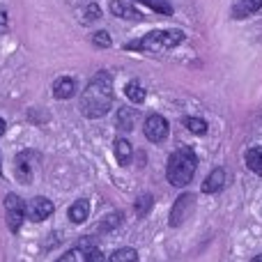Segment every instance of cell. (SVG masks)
Here are the masks:
<instances>
[{
  "label": "cell",
  "instance_id": "1",
  "mask_svg": "<svg viewBox=\"0 0 262 262\" xmlns=\"http://www.w3.org/2000/svg\"><path fill=\"white\" fill-rule=\"evenodd\" d=\"M113 106V78L108 72H99L92 76L81 95V113L90 120L104 118Z\"/></svg>",
  "mask_w": 262,
  "mask_h": 262
},
{
  "label": "cell",
  "instance_id": "2",
  "mask_svg": "<svg viewBox=\"0 0 262 262\" xmlns=\"http://www.w3.org/2000/svg\"><path fill=\"white\" fill-rule=\"evenodd\" d=\"M195 168H198V157H195V152L191 147H180L168 159L166 177L172 186H186L193 180Z\"/></svg>",
  "mask_w": 262,
  "mask_h": 262
},
{
  "label": "cell",
  "instance_id": "3",
  "mask_svg": "<svg viewBox=\"0 0 262 262\" xmlns=\"http://www.w3.org/2000/svg\"><path fill=\"white\" fill-rule=\"evenodd\" d=\"M184 41V32L177 28H168V30H152L138 41H131L124 49L129 51H145V53H161V51H170Z\"/></svg>",
  "mask_w": 262,
  "mask_h": 262
},
{
  "label": "cell",
  "instance_id": "4",
  "mask_svg": "<svg viewBox=\"0 0 262 262\" xmlns=\"http://www.w3.org/2000/svg\"><path fill=\"white\" fill-rule=\"evenodd\" d=\"M23 219H26V203L21 195L9 193L5 198V221H7L9 230L18 232V228L23 226Z\"/></svg>",
  "mask_w": 262,
  "mask_h": 262
},
{
  "label": "cell",
  "instance_id": "5",
  "mask_svg": "<svg viewBox=\"0 0 262 262\" xmlns=\"http://www.w3.org/2000/svg\"><path fill=\"white\" fill-rule=\"evenodd\" d=\"M143 131H145V138H147L149 143H163V140L168 138L170 127H168V120L163 118V115L152 113V115H147V120H145Z\"/></svg>",
  "mask_w": 262,
  "mask_h": 262
},
{
  "label": "cell",
  "instance_id": "6",
  "mask_svg": "<svg viewBox=\"0 0 262 262\" xmlns=\"http://www.w3.org/2000/svg\"><path fill=\"white\" fill-rule=\"evenodd\" d=\"M193 203H195V198L191 193H182L180 198L175 200V205H172V209H170V216H168V221H170L172 228H180L182 223L191 216V212H193Z\"/></svg>",
  "mask_w": 262,
  "mask_h": 262
},
{
  "label": "cell",
  "instance_id": "7",
  "mask_svg": "<svg viewBox=\"0 0 262 262\" xmlns=\"http://www.w3.org/2000/svg\"><path fill=\"white\" fill-rule=\"evenodd\" d=\"M14 170H16V180L28 184L32 180V172H35V152L32 149L18 152L16 159H14Z\"/></svg>",
  "mask_w": 262,
  "mask_h": 262
},
{
  "label": "cell",
  "instance_id": "8",
  "mask_svg": "<svg viewBox=\"0 0 262 262\" xmlns=\"http://www.w3.org/2000/svg\"><path fill=\"white\" fill-rule=\"evenodd\" d=\"M53 203L44 195H37V198L30 200V205H26V216L30 219L32 223H39V221H46V219L53 214Z\"/></svg>",
  "mask_w": 262,
  "mask_h": 262
},
{
  "label": "cell",
  "instance_id": "9",
  "mask_svg": "<svg viewBox=\"0 0 262 262\" xmlns=\"http://www.w3.org/2000/svg\"><path fill=\"white\" fill-rule=\"evenodd\" d=\"M111 12H113V16L127 18V21H140L143 18V14L127 0H111Z\"/></svg>",
  "mask_w": 262,
  "mask_h": 262
},
{
  "label": "cell",
  "instance_id": "10",
  "mask_svg": "<svg viewBox=\"0 0 262 262\" xmlns=\"http://www.w3.org/2000/svg\"><path fill=\"white\" fill-rule=\"evenodd\" d=\"M228 175L223 168H214L212 172L207 175V180L203 182V193H219L221 189H226Z\"/></svg>",
  "mask_w": 262,
  "mask_h": 262
},
{
  "label": "cell",
  "instance_id": "11",
  "mask_svg": "<svg viewBox=\"0 0 262 262\" xmlns=\"http://www.w3.org/2000/svg\"><path fill=\"white\" fill-rule=\"evenodd\" d=\"M262 9V0H235L232 3V16L235 18H246L251 14L260 12Z\"/></svg>",
  "mask_w": 262,
  "mask_h": 262
},
{
  "label": "cell",
  "instance_id": "12",
  "mask_svg": "<svg viewBox=\"0 0 262 262\" xmlns=\"http://www.w3.org/2000/svg\"><path fill=\"white\" fill-rule=\"evenodd\" d=\"M74 92H76V81L72 76H60L53 83V95L58 99H69V97H74Z\"/></svg>",
  "mask_w": 262,
  "mask_h": 262
},
{
  "label": "cell",
  "instance_id": "13",
  "mask_svg": "<svg viewBox=\"0 0 262 262\" xmlns=\"http://www.w3.org/2000/svg\"><path fill=\"white\" fill-rule=\"evenodd\" d=\"M113 149H115V159H118V163L120 166H129L131 163V157H134V147H131V143L127 138H118L115 140V145H113Z\"/></svg>",
  "mask_w": 262,
  "mask_h": 262
},
{
  "label": "cell",
  "instance_id": "14",
  "mask_svg": "<svg viewBox=\"0 0 262 262\" xmlns=\"http://www.w3.org/2000/svg\"><path fill=\"white\" fill-rule=\"evenodd\" d=\"M136 124V111L134 108H120L118 111V120H115V127H118V131H122V134H129L131 129H134Z\"/></svg>",
  "mask_w": 262,
  "mask_h": 262
},
{
  "label": "cell",
  "instance_id": "15",
  "mask_svg": "<svg viewBox=\"0 0 262 262\" xmlns=\"http://www.w3.org/2000/svg\"><path fill=\"white\" fill-rule=\"evenodd\" d=\"M88 216H90V203L88 200H76L69 207V221L72 223H83Z\"/></svg>",
  "mask_w": 262,
  "mask_h": 262
},
{
  "label": "cell",
  "instance_id": "16",
  "mask_svg": "<svg viewBox=\"0 0 262 262\" xmlns=\"http://www.w3.org/2000/svg\"><path fill=\"white\" fill-rule=\"evenodd\" d=\"M246 166L258 177H262V147H251L246 152Z\"/></svg>",
  "mask_w": 262,
  "mask_h": 262
},
{
  "label": "cell",
  "instance_id": "17",
  "mask_svg": "<svg viewBox=\"0 0 262 262\" xmlns=\"http://www.w3.org/2000/svg\"><path fill=\"white\" fill-rule=\"evenodd\" d=\"M124 95H127V99L129 101H134V104H143L145 101V88L140 85V83H136V81H131L127 83V88H124Z\"/></svg>",
  "mask_w": 262,
  "mask_h": 262
},
{
  "label": "cell",
  "instance_id": "18",
  "mask_svg": "<svg viewBox=\"0 0 262 262\" xmlns=\"http://www.w3.org/2000/svg\"><path fill=\"white\" fill-rule=\"evenodd\" d=\"M85 260H88V244H83V246L67 251L64 255H60L55 262H85Z\"/></svg>",
  "mask_w": 262,
  "mask_h": 262
},
{
  "label": "cell",
  "instance_id": "19",
  "mask_svg": "<svg viewBox=\"0 0 262 262\" xmlns=\"http://www.w3.org/2000/svg\"><path fill=\"white\" fill-rule=\"evenodd\" d=\"M108 262H138V253L136 249H118L111 253Z\"/></svg>",
  "mask_w": 262,
  "mask_h": 262
},
{
  "label": "cell",
  "instance_id": "20",
  "mask_svg": "<svg viewBox=\"0 0 262 262\" xmlns=\"http://www.w3.org/2000/svg\"><path fill=\"white\" fill-rule=\"evenodd\" d=\"M140 5H147L149 9H154V12L159 14H166V16H170L175 9H172V5L168 3V0H138Z\"/></svg>",
  "mask_w": 262,
  "mask_h": 262
},
{
  "label": "cell",
  "instance_id": "21",
  "mask_svg": "<svg viewBox=\"0 0 262 262\" xmlns=\"http://www.w3.org/2000/svg\"><path fill=\"white\" fill-rule=\"evenodd\" d=\"M184 127L189 129L191 134H198V136L207 134V122H205L203 118H186L184 120Z\"/></svg>",
  "mask_w": 262,
  "mask_h": 262
},
{
  "label": "cell",
  "instance_id": "22",
  "mask_svg": "<svg viewBox=\"0 0 262 262\" xmlns=\"http://www.w3.org/2000/svg\"><path fill=\"white\" fill-rule=\"evenodd\" d=\"M97 18H101V9H99V5H85V7L81 9V21L83 23H92V21H97Z\"/></svg>",
  "mask_w": 262,
  "mask_h": 262
},
{
  "label": "cell",
  "instance_id": "23",
  "mask_svg": "<svg viewBox=\"0 0 262 262\" xmlns=\"http://www.w3.org/2000/svg\"><path fill=\"white\" fill-rule=\"evenodd\" d=\"M152 205H154V198H152V195H147V193L140 195V198L136 200V205H134V207H136V214H138V216H145V214L149 212V207H152Z\"/></svg>",
  "mask_w": 262,
  "mask_h": 262
},
{
  "label": "cell",
  "instance_id": "24",
  "mask_svg": "<svg viewBox=\"0 0 262 262\" xmlns=\"http://www.w3.org/2000/svg\"><path fill=\"white\" fill-rule=\"evenodd\" d=\"M92 44L99 46V49H108L111 46V35L106 30H97L95 35H92Z\"/></svg>",
  "mask_w": 262,
  "mask_h": 262
},
{
  "label": "cell",
  "instance_id": "25",
  "mask_svg": "<svg viewBox=\"0 0 262 262\" xmlns=\"http://www.w3.org/2000/svg\"><path fill=\"white\" fill-rule=\"evenodd\" d=\"M120 221H122V214H111L108 219H104V221H101V230H113Z\"/></svg>",
  "mask_w": 262,
  "mask_h": 262
},
{
  "label": "cell",
  "instance_id": "26",
  "mask_svg": "<svg viewBox=\"0 0 262 262\" xmlns=\"http://www.w3.org/2000/svg\"><path fill=\"white\" fill-rule=\"evenodd\" d=\"M85 262H106V258H104V253H101V249L88 246V260Z\"/></svg>",
  "mask_w": 262,
  "mask_h": 262
},
{
  "label": "cell",
  "instance_id": "27",
  "mask_svg": "<svg viewBox=\"0 0 262 262\" xmlns=\"http://www.w3.org/2000/svg\"><path fill=\"white\" fill-rule=\"evenodd\" d=\"M7 30V14L0 9V32H5Z\"/></svg>",
  "mask_w": 262,
  "mask_h": 262
},
{
  "label": "cell",
  "instance_id": "28",
  "mask_svg": "<svg viewBox=\"0 0 262 262\" xmlns=\"http://www.w3.org/2000/svg\"><path fill=\"white\" fill-rule=\"evenodd\" d=\"M5 131H7V124H5V120H3V118H0V136H3V134H5Z\"/></svg>",
  "mask_w": 262,
  "mask_h": 262
},
{
  "label": "cell",
  "instance_id": "29",
  "mask_svg": "<svg viewBox=\"0 0 262 262\" xmlns=\"http://www.w3.org/2000/svg\"><path fill=\"white\" fill-rule=\"evenodd\" d=\"M251 262H262V255H255V258L251 260Z\"/></svg>",
  "mask_w": 262,
  "mask_h": 262
}]
</instances>
